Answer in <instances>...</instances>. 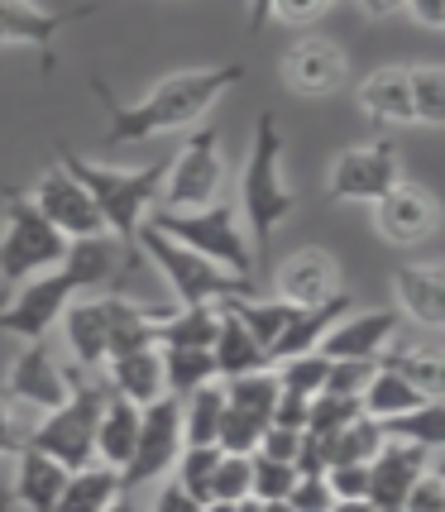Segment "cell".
Returning a JSON list of instances; mask_svg holds the SVG:
<instances>
[{"mask_svg":"<svg viewBox=\"0 0 445 512\" xmlns=\"http://www.w3.org/2000/svg\"><path fill=\"white\" fill-rule=\"evenodd\" d=\"M240 82H245V63L182 67V72L158 77L139 101H120L101 77H91V91L106 106V134H101V144L106 149H130V144H144V139H158V134L197 130L201 115L211 111L225 91L240 87Z\"/></svg>","mask_w":445,"mask_h":512,"instance_id":"1","label":"cell"},{"mask_svg":"<svg viewBox=\"0 0 445 512\" xmlns=\"http://www.w3.org/2000/svg\"><path fill=\"white\" fill-rule=\"evenodd\" d=\"M130 268V254L115 245L111 235H96V240H72L67 259L58 268H48L39 278H29L24 288H15L0 307V331L34 345L48 340V331L63 321V312L77 302V292H96L115 283L120 273Z\"/></svg>","mask_w":445,"mask_h":512,"instance_id":"2","label":"cell"},{"mask_svg":"<svg viewBox=\"0 0 445 512\" xmlns=\"http://www.w3.org/2000/svg\"><path fill=\"white\" fill-rule=\"evenodd\" d=\"M58 163L87 187V197L96 201V211H101L106 235L130 254V264H139L134 240H139V225L149 221V206L158 201L168 158H154V163H144V168H106V163H91V158H82L77 149L58 144Z\"/></svg>","mask_w":445,"mask_h":512,"instance_id":"3","label":"cell"},{"mask_svg":"<svg viewBox=\"0 0 445 512\" xmlns=\"http://www.w3.org/2000/svg\"><path fill=\"white\" fill-rule=\"evenodd\" d=\"M283 130H278V115L264 111L259 125H254V144H249V158H245V173H240V216H245V235H254V249L268 259V245H273V230L288 221L297 211V187L288 182L283 173Z\"/></svg>","mask_w":445,"mask_h":512,"instance_id":"4","label":"cell"},{"mask_svg":"<svg viewBox=\"0 0 445 512\" xmlns=\"http://www.w3.org/2000/svg\"><path fill=\"white\" fill-rule=\"evenodd\" d=\"M149 225H154L163 240H173V245L192 249V254L211 259V264H221L225 273L254 283L249 235H245V225H240V216H235L230 201H211V206H201V211H154Z\"/></svg>","mask_w":445,"mask_h":512,"instance_id":"5","label":"cell"},{"mask_svg":"<svg viewBox=\"0 0 445 512\" xmlns=\"http://www.w3.org/2000/svg\"><path fill=\"white\" fill-rule=\"evenodd\" d=\"M111 398L106 383H72L63 407L44 412V422L34 426L29 436H20L24 450H39L44 460L72 469L96 465V426H101V407Z\"/></svg>","mask_w":445,"mask_h":512,"instance_id":"6","label":"cell"},{"mask_svg":"<svg viewBox=\"0 0 445 512\" xmlns=\"http://www.w3.org/2000/svg\"><path fill=\"white\" fill-rule=\"evenodd\" d=\"M67 259V240L39 216V206L20 187H5V225H0V288L15 292L29 278Z\"/></svg>","mask_w":445,"mask_h":512,"instance_id":"7","label":"cell"},{"mask_svg":"<svg viewBox=\"0 0 445 512\" xmlns=\"http://www.w3.org/2000/svg\"><path fill=\"white\" fill-rule=\"evenodd\" d=\"M134 249H144V254L154 259V268L168 278V288L178 292L182 307H221V302H235V297H254V283H249V278H235V273H225L221 264H211V259H201L192 249L163 240L149 221L139 225Z\"/></svg>","mask_w":445,"mask_h":512,"instance_id":"8","label":"cell"},{"mask_svg":"<svg viewBox=\"0 0 445 512\" xmlns=\"http://www.w3.org/2000/svg\"><path fill=\"white\" fill-rule=\"evenodd\" d=\"M225 192V154H221V134L211 125L182 139V149L168 158L163 168V187H158V211H201L211 201H221Z\"/></svg>","mask_w":445,"mask_h":512,"instance_id":"9","label":"cell"},{"mask_svg":"<svg viewBox=\"0 0 445 512\" xmlns=\"http://www.w3.org/2000/svg\"><path fill=\"white\" fill-rule=\"evenodd\" d=\"M402 182L398 144L393 139H369L345 154H335L331 173H326V192L331 201H355V206H374L383 192H393Z\"/></svg>","mask_w":445,"mask_h":512,"instance_id":"10","label":"cell"},{"mask_svg":"<svg viewBox=\"0 0 445 512\" xmlns=\"http://www.w3.org/2000/svg\"><path fill=\"white\" fill-rule=\"evenodd\" d=\"M182 455V407L178 398H158L149 407H139V441H134V455L125 465V493L139 489V484H154L168 469L178 465Z\"/></svg>","mask_w":445,"mask_h":512,"instance_id":"11","label":"cell"},{"mask_svg":"<svg viewBox=\"0 0 445 512\" xmlns=\"http://www.w3.org/2000/svg\"><path fill=\"white\" fill-rule=\"evenodd\" d=\"M72 383H77V374L63 369L58 350H53L48 340H34V345H20V355L10 359L5 383H0V398L24 402V407H39V412H53V407H63L67 402Z\"/></svg>","mask_w":445,"mask_h":512,"instance_id":"12","label":"cell"},{"mask_svg":"<svg viewBox=\"0 0 445 512\" xmlns=\"http://www.w3.org/2000/svg\"><path fill=\"white\" fill-rule=\"evenodd\" d=\"M29 201L39 206V216H44V221L63 235L67 245H72V240H96V235H106L96 201L87 197V187L72 178L63 163H48L44 173H39L34 192H29Z\"/></svg>","mask_w":445,"mask_h":512,"instance_id":"13","label":"cell"},{"mask_svg":"<svg viewBox=\"0 0 445 512\" xmlns=\"http://www.w3.org/2000/svg\"><path fill=\"white\" fill-rule=\"evenodd\" d=\"M278 72H283L288 91H297V96H331V91L345 87L350 58L326 34H297V44L283 53Z\"/></svg>","mask_w":445,"mask_h":512,"instance_id":"14","label":"cell"},{"mask_svg":"<svg viewBox=\"0 0 445 512\" xmlns=\"http://www.w3.org/2000/svg\"><path fill=\"white\" fill-rule=\"evenodd\" d=\"M273 288H278V302H288L297 312H307V307H321V302H331L340 297V264H335L331 249H292L288 259L278 264L273 273Z\"/></svg>","mask_w":445,"mask_h":512,"instance_id":"15","label":"cell"},{"mask_svg":"<svg viewBox=\"0 0 445 512\" xmlns=\"http://www.w3.org/2000/svg\"><path fill=\"white\" fill-rule=\"evenodd\" d=\"M436 197L426 192L422 182H407L402 178L393 192H383L374 201V230H379L388 245H422L426 235L436 230Z\"/></svg>","mask_w":445,"mask_h":512,"instance_id":"16","label":"cell"},{"mask_svg":"<svg viewBox=\"0 0 445 512\" xmlns=\"http://www.w3.org/2000/svg\"><path fill=\"white\" fill-rule=\"evenodd\" d=\"M431 469V450L422 446H402V441H383V450L369 460V489L364 503L374 512H402L412 484Z\"/></svg>","mask_w":445,"mask_h":512,"instance_id":"17","label":"cell"},{"mask_svg":"<svg viewBox=\"0 0 445 512\" xmlns=\"http://www.w3.org/2000/svg\"><path fill=\"white\" fill-rule=\"evenodd\" d=\"M91 15H96V5L44 10V5L0 0V48H39V53H44V67H53V39H58L72 20H91Z\"/></svg>","mask_w":445,"mask_h":512,"instance_id":"18","label":"cell"},{"mask_svg":"<svg viewBox=\"0 0 445 512\" xmlns=\"http://www.w3.org/2000/svg\"><path fill=\"white\" fill-rule=\"evenodd\" d=\"M398 326H402V316L393 307H383V312H345L331 326V335L321 340L316 355L321 359H379L393 345Z\"/></svg>","mask_w":445,"mask_h":512,"instance_id":"19","label":"cell"},{"mask_svg":"<svg viewBox=\"0 0 445 512\" xmlns=\"http://www.w3.org/2000/svg\"><path fill=\"white\" fill-rule=\"evenodd\" d=\"M393 297H398V316H412L426 331L445 326V273L441 264H407L393 273Z\"/></svg>","mask_w":445,"mask_h":512,"instance_id":"20","label":"cell"},{"mask_svg":"<svg viewBox=\"0 0 445 512\" xmlns=\"http://www.w3.org/2000/svg\"><path fill=\"white\" fill-rule=\"evenodd\" d=\"M355 302H350V292H340L331 302H321V307H307V312H297L288 321V331L278 335L273 345H268V364H283V359H302V355H316L321 350V340L331 335V326L340 316L350 312Z\"/></svg>","mask_w":445,"mask_h":512,"instance_id":"21","label":"cell"},{"mask_svg":"<svg viewBox=\"0 0 445 512\" xmlns=\"http://www.w3.org/2000/svg\"><path fill=\"white\" fill-rule=\"evenodd\" d=\"M101 369H106V388H111L115 398L134 402V407H149V402L168 398V388H163V355H158L154 345L106 359Z\"/></svg>","mask_w":445,"mask_h":512,"instance_id":"22","label":"cell"},{"mask_svg":"<svg viewBox=\"0 0 445 512\" xmlns=\"http://www.w3.org/2000/svg\"><path fill=\"white\" fill-rule=\"evenodd\" d=\"M67 469L44 460L39 450H15V479H10V503H20L24 512H53L63 498Z\"/></svg>","mask_w":445,"mask_h":512,"instance_id":"23","label":"cell"},{"mask_svg":"<svg viewBox=\"0 0 445 512\" xmlns=\"http://www.w3.org/2000/svg\"><path fill=\"white\" fill-rule=\"evenodd\" d=\"M355 101L374 125H417L407 96V67H374L369 77H359Z\"/></svg>","mask_w":445,"mask_h":512,"instance_id":"24","label":"cell"},{"mask_svg":"<svg viewBox=\"0 0 445 512\" xmlns=\"http://www.w3.org/2000/svg\"><path fill=\"white\" fill-rule=\"evenodd\" d=\"M216 345H211V364H216V379H245V374H259V369H273L264 355V345L235 321V316L216 307Z\"/></svg>","mask_w":445,"mask_h":512,"instance_id":"25","label":"cell"},{"mask_svg":"<svg viewBox=\"0 0 445 512\" xmlns=\"http://www.w3.org/2000/svg\"><path fill=\"white\" fill-rule=\"evenodd\" d=\"M63 335H67V350L82 369H101L106 364V292L101 297H87V302H72L63 312Z\"/></svg>","mask_w":445,"mask_h":512,"instance_id":"26","label":"cell"},{"mask_svg":"<svg viewBox=\"0 0 445 512\" xmlns=\"http://www.w3.org/2000/svg\"><path fill=\"white\" fill-rule=\"evenodd\" d=\"M134 441H139V407L111 393L106 407H101V426H96V465L125 474V465H130V455H134Z\"/></svg>","mask_w":445,"mask_h":512,"instance_id":"27","label":"cell"},{"mask_svg":"<svg viewBox=\"0 0 445 512\" xmlns=\"http://www.w3.org/2000/svg\"><path fill=\"white\" fill-rule=\"evenodd\" d=\"M115 503H125V479L106 465H87L67 474L63 498L53 512H111Z\"/></svg>","mask_w":445,"mask_h":512,"instance_id":"28","label":"cell"},{"mask_svg":"<svg viewBox=\"0 0 445 512\" xmlns=\"http://www.w3.org/2000/svg\"><path fill=\"white\" fill-rule=\"evenodd\" d=\"M216 307H168L154 326L158 350H211L216 345Z\"/></svg>","mask_w":445,"mask_h":512,"instance_id":"29","label":"cell"},{"mask_svg":"<svg viewBox=\"0 0 445 512\" xmlns=\"http://www.w3.org/2000/svg\"><path fill=\"white\" fill-rule=\"evenodd\" d=\"M374 364H379V369H388V374H398L402 383H412L417 393H426V398L441 402L445 364H441V355H436L431 345H388Z\"/></svg>","mask_w":445,"mask_h":512,"instance_id":"30","label":"cell"},{"mask_svg":"<svg viewBox=\"0 0 445 512\" xmlns=\"http://www.w3.org/2000/svg\"><path fill=\"white\" fill-rule=\"evenodd\" d=\"M178 407H182V446H216L221 417H225L221 383H206V388H197V393H187Z\"/></svg>","mask_w":445,"mask_h":512,"instance_id":"31","label":"cell"},{"mask_svg":"<svg viewBox=\"0 0 445 512\" xmlns=\"http://www.w3.org/2000/svg\"><path fill=\"white\" fill-rule=\"evenodd\" d=\"M221 307L235 316V321H240V326L259 340V345H264V355H268V345L288 331L292 316H297V307L278 302V297H235V302H221Z\"/></svg>","mask_w":445,"mask_h":512,"instance_id":"32","label":"cell"},{"mask_svg":"<svg viewBox=\"0 0 445 512\" xmlns=\"http://www.w3.org/2000/svg\"><path fill=\"white\" fill-rule=\"evenodd\" d=\"M422 402H436V398H426V393H417L412 383H402L398 374L379 369V374L369 379V388H364L359 407H364V417H374V422H393V417L412 412V407H422Z\"/></svg>","mask_w":445,"mask_h":512,"instance_id":"33","label":"cell"},{"mask_svg":"<svg viewBox=\"0 0 445 512\" xmlns=\"http://www.w3.org/2000/svg\"><path fill=\"white\" fill-rule=\"evenodd\" d=\"M383 436L388 441H402V446H422V450H441L445 441V407L441 402H422V407H412V412H402L393 422H379Z\"/></svg>","mask_w":445,"mask_h":512,"instance_id":"34","label":"cell"},{"mask_svg":"<svg viewBox=\"0 0 445 512\" xmlns=\"http://www.w3.org/2000/svg\"><path fill=\"white\" fill-rule=\"evenodd\" d=\"M163 355V388L168 398H187L206 383H216V364H211V350H158Z\"/></svg>","mask_w":445,"mask_h":512,"instance_id":"35","label":"cell"},{"mask_svg":"<svg viewBox=\"0 0 445 512\" xmlns=\"http://www.w3.org/2000/svg\"><path fill=\"white\" fill-rule=\"evenodd\" d=\"M383 426L374 417H355L350 426H340L335 436H326V450H331V465H369L383 450Z\"/></svg>","mask_w":445,"mask_h":512,"instance_id":"36","label":"cell"},{"mask_svg":"<svg viewBox=\"0 0 445 512\" xmlns=\"http://www.w3.org/2000/svg\"><path fill=\"white\" fill-rule=\"evenodd\" d=\"M407 96H412V120L417 125H441L445 120V67L441 63L407 67Z\"/></svg>","mask_w":445,"mask_h":512,"instance_id":"37","label":"cell"},{"mask_svg":"<svg viewBox=\"0 0 445 512\" xmlns=\"http://www.w3.org/2000/svg\"><path fill=\"white\" fill-rule=\"evenodd\" d=\"M221 393H225V407L268 422V412L278 402V379H273V369H259V374H245V379H225Z\"/></svg>","mask_w":445,"mask_h":512,"instance_id":"38","label":"cell"},{"mask_svg":"<svg viewBox=\"0 0 445 512\" xmlns=\"http://www.w3.org/2000/svg\"><path fill=\"white\" fill-rule=\"evenodd\" d=\"M216 465H221V450L216 446H182L178 455V484L187 498H197V503H211V479H216Z\"/></svg>","mask_w":445,"mask_h":512,"instance_id":"39","label":"cell"},{"mask_svg":"<svg viewBox=\"0 0 445 512\" xmlns=\"http://www.w3.org/2000/svg\"><path fill=\"white\" fill-rule=\"evenodd\" d=\"M326 369H331V364L321 355H302V359H283V364L273 369V379H278V393L312 402L316 393L326 388Z\"/></svg>","mask_w":445,"mask_h":512,"instance_id":"40","label":"cell"},{"mask_svg":"<svg viewBox=\"0 0 445 512\" xmlns=\"http://www.w3.org/2000/svg\"><path fill=\"white\" fill-rule=\"evenodd\" d=\"M355 417H364L359 398H340V393H316L307 402V436H335L340 426H350Z\"/></svg>","mask_w":445,"mask_h":512,"instance_id":"41","label":"cell"},{"mask_svg":"<svg viewBox=\"0 0 445 512\" xmlns=\"http://www.w3.org/2000/svg\"><path fill=\"white\" fill-rule=\"evenodd\" d=\"M292 484H297V469L283 465V460H264V455H249V498L259 503H278L288 498Z\"/></svg>","mask_w":445,"mask_h":512,"instance_id":"42","label":"cell"},{"mask_svg":"<svg viewBox=\"0 0 445 512\" xmlns=\"http://www.w3.org/2000/svg\"><path fill=\"white\" fill-rule=\"evenodd\" d=\"M326 364L331 369H326V388L321 393H340V398H364L369 379L379 374L374 359H326Z\"/></svg>","mask_w":445,"mask_h":512,"instance_id":"43","label":"cell"},{"mask_svg":"<svg viewBox=\"0 0 445 512\" xmlns=\"http://www.w3.org/2000/svg\"><path fill=\"white\" fill-rule=\"evenodd\" d=\"M249 498V455H221L211 479V503H240Z\"/></svg>","mask_w":445,"mask_h":512,"instance_id":"44","label":"cell"},{"mask_svg":"<svg viewBox=\"0 0 445 512\" xmlns=\"http://www.w3.org/2000/svg\"><path fill=\"white\" fill-rule=\"evenodd\" d=\"M292 512H331V489H326V474H307V479H297L292 493L283 498Z\"/></svg>","mask_w":445,"mask_h":512,"instance_id":"45","label":"cell"},{"mask_svg":"<svg viewBox=\"0 0 445 512\" xmlns=\"http://www.w3.org/2000/svg\"><path fill=\"white\" fill-rule=\"evenodd\" d=\"M326 489L335 503H355L369 489V465H331L326 469Z\"/></svg>","mask_w":445,"mask_h":512,"instance_id":"46","label":"cell"},{"mask_svg":"<svg viewBox=\"0 0 445 512\" xmlns=\"http://www.w3.org/2000/svg\"><path fill=\"white\" fill-rule=\"evenodd\" d=\"M402 512H445V479L436 474V469H426L422 479L412 484V493H407Z\"/></svg>","mask_w":445,"mask_h":512,"instance_id":"47","label":"cell"},{"mask_svg":"<svg viewBox=\"0 0 445 512\" xmlns=\"http://www.w3.org/2000/svg\"><path fill=\"white\" fill-rule=\"evenodd\" d=\"M297 446H302V431L264 426V436H259V450H254V455H264V460H283V465H292V460H297Z\"/></svg>","mask_w":445,"mask_h":512,"instance_id":"48","label":"cell"},{"mask_svg":"<svg viewBox=\"0 0 445 512\" xmlns=\"http://www.w3.org/2000/svg\"><path fill=\"white\" fill-rule=\"evenodd\" d=\"M326 15V5H264L254 20H278L283 29H307Z\"/></svg>","mask_w":445,"mask_h":512,"instance_id":"49","label":"cell"},{"mask_svg":"<svg viewBox=\"0 0 445 512\" xmlns=\"http://www.w3.org/2000/svg\"><path fill=\"white\" fill-rule=\"evenodd\" d=\"M206 503H197V498H187V493L178 489V484H163L158 489V498H154V508L149 512H201Z\"/></svg>","mask_w":445,"mask_h":512,"instance_id":"50","label":"cell"},{"mask_svg":"<svg viewBox=\"0 0 445 512\" xmlns=\"http://www.w3.org/2000/svg\"><path fill=\"white\" fill-rule=\"evenodd\" d=\"M402 15L407 20H417V24H426V29H445V5H402Z\"/></svg>","mask_w":445,"mask_h":512,"instance_id":"51","label":"cell"},{"mask_svg":"<svg viewBox=\"0 0 445 512\" xmlns=\"http://www.w3.org/2000/svg\"><path fill=\"white\" fill-rule=\"evenodd\" d=\"M15 450H20V431H15L10 407H5V398H0V455H15Z\"/></svg>","mask_w":445,"mask_h":512,"instance_id":"52","label":"cell"},{"mask_svg":"<svg viewBox=\"0 0 445 512\" xmlns=\"http://www.w3.org/2000/svg\"><path fill=\"white\" fill-rule=\"evenodd\" d=\"M331 512H374L364 498H355V503H331Z\"/></svg>","mask_w":445,"mask_h":512,"instance_id":"53","label":"cell"},{"mask_svg":"<svg viewBox=\"0 0 445 512\" xmlns=\"http://www.w3.org/2000/svg\"><path fill=\"white\" fill-rule=\"evenodd\" d=\"M235 512H264V503H259V498H240V503H235Z\"/></svg>","mask_w":445,"mask_h":512,"instance_id":"54","label":"cell"},{"mask_svg":"<svg viewBox=\"0 0 445 512\" xmlns=\"http://www.w3.org/2000/svg\"><path fill=\"white\" fill-rule=\"evenodd\" d=\"M201 512H235V503H206Z\"/></svg>","mask_w":445,"mask_h":512,"instance_id":"55","label":"cell"},{"mask_svg":"<svg viewBox=\"0 0 445 512\" xmlns=\"http://www.w3.org/2000/svg\"><path fill=\"white\" fill-rule=\"evenodd\" d=\"M264 512H292V508L283 503V498H278V503H264Z\"/></svg>","mask_w":445,"mask_h":512,"instance_id":"56","label":"cell"},{"mask_svg":"<svg viewBox=\"0 0 445 512\" xmlns=\"http://www.w3.org/2000/svg\"><path fill=\"white\" fill-rule=\"evenodd\" d=\"M0 512H15V503H10V493H0Z\"/></svg>","mask_w":445,"mask_h":512,"instance_id":"57","label":"cell"},{"mask_svg":"<svg viewBox=\"0 0 445 512\" xmlns=\"http://www.w3.org/2000/svg\"><path fill=\"white\" fill-rule=\"evenodd\" d=\"M111 512H134V503H130V498H125V503H115Z\"/></svg>","mask_w":445,"mask_h":512,"instance_id":"58","label":"cell"}]
</instances>
